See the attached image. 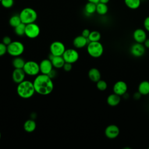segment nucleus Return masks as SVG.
<instances>
[{"label":"nucleus","instance_id":"8","mask_svg":"<svg viewBox=\"0 0 149 149\" xmlns=\"http://www.w3.org/2000/svg\"><path fill=\"white\" fill-rule=\"evenodd\" d=\"M65 49L64 44L59 41L52 42L49 47L50 54L54 56H62Z\"/></svg>","mask_w":149,"mask_h":149},{"label":"nucleus","instance_id":"43","mask_svg":"<svg viewBox=\"0 0 149 149\" xmlns=\"http://www.w3.org/2000/svg\"><path fill=\"white\" fill-rule=\"evenodd\" d=\"M148 148H149V147H148Z\"/></svg>","mask_w":149,"mask_h":149},{"label":"nucleus","instance_id":"38","mask_svg":"<svg viewBox=\"0 0 149 149\" xmlns=\"http://www.w3.org/2000/svg\"><path fill=\"white\" fill-rule=\"evenodd\" d=\"M88 2H90L95 4H97L98 2H100V0H87Z\"/></svg>","mask_w":149,"mask_h":149},{"label":"nucleus","instance_id":"20","mask_svg":"<svg viewBox=\"0 0 149 149\" xmlns=\"http://www.w3.org/2000/svg\"><path fill=\"white\" fill-rule=\"evenodd\" d=\"M36 122L33 119H28L24 123L23 128L24 130L28 133H31L34 132L36 129Z\"/></svg>","mask_w":149,"mask_h":149},{"label":"nucleus","instance_id":"14","mask_svg":"<svg viewBox=\"0 0 149 149\" xmlns=\"http://www.w3.org/2000/svg\"><path fill=\"white\" fill-rule=\"evenodd\" d=\"M26 74L23 69L15 68L12 74V80L15 83L19 84L25 79Z\"/></svg>","mask_w":149,"mask_h":149},{"label":"nucleus","instance_id":"25","mask_svg":"<svg viewBox=\"0 0 149 149\" xmlns=\"http://www.w3.org/2000/svg\"><path fill=\"white\" fill-rule=\"evenodd\" d=\"M96 5L97 4L95 3L88 2L84 6L85 12L88 15H92L94 13L96 12Z\"/></svg>","mask_w":149,"mask_h":149},{"label":"nucleus","instance_id":"19","mask_svg":"<svg viewBox=\"0 0 149 149\" xmlns=\"http://www.w3.org/2000/svg\"><path fill=\"white\" fill-rule=\"evenodd\" d=\"M88 76L91 81L96 83L101 79V73L98 69L93 68L89 70L88 72Z\"/></svg>","mask_w":149,"mask_h":149},{"label":"nucleus","instance_id":"13","mask_svg":"<svg viewBox=\"0 0 149 149\" xmlns=\"http://www.w3.org/2000/svg\"><path fill=\"white\" fill-rule=\"evenodd\" d=\"M40 70L42 74H48L53 69V65L49 59H44L42 60L40 64Z\"/></svg>","mask_w":149,"mask_h":149},{"label":"nucleus","instance_id":"41","mask_svg":"<svg viewBox=\"0 0 149 149\" xmlns=\"http://www.w3.org/2000/svg\"><path fill=\"white\" fill-rule=\"evenodd\" d=\"M141 1H143V0H141Z\"/></svg>","mask_w":149,"mask_h":149},{"label":"nucleus","instance_id":"23","mask_svg":"<svg viewBox=\"0 0 149 149\" xmlns=\"http://www.w3.org/2000/svg\"><path fill=\"white\" fill-rule=\"evenodd\" d=\"M108 11V7L107 4L98 2L96 5V12L100 15H105Z\"/></svg>","mask_w":149,"mask_h":149},{"label":"nucleus","instance_id":"12","mask_svg":"<svg viewBox=\"0 0 149 149\" xmlns=\"http://www.w3.org/2000/svg\"><path fill=\"white\" fill-rule=\"evenodd\" d=\"M127 90V85L126 82L122 80L116 81L113 86V91L114 93L122 96L126 93Z\"/></svg>","mask_w":149,"mask_h":149},{"label":"nucleus","instance_id":"36","mask_svg":"<svg viewBox=\"0 0 149 149\" xmlns=\"http://www.w3.org/2000/svg\"><path fill=\"white\" fill-rule=\"evenodd\" d=\"M144 45L146 48H149V38H147L145 41L144 42Z\"/></svg>","mask_w":149,"mask_h":149},{"label":"nucleus","instance_id":"7","mask_svg":"<svg viewBox=\"0 0 149 149\" xmlns=\"http://www.w3.org/2000/svg\"><path fill=\"white\" fill-rule=\"evenodd\" d=\"M40 28L35 22L26 24L24 35L28 38L31 39L36 38L40 35Z\"/></svg>","mask_w":149,"mask_h":149},{"label":"nucleus","instance_id":"6","mask_svg":"<svg viewBox=\"0 0 149 149\" xmlns=\"http://www.w3.org/2000/svg\"><path fill=\"white\" fill-rule=\"evenodd\" d=\"M23 69L27 75L31 76H36L40 72L39 64L34 61L26 62Z\"/></svg>","mask_w":149,"mask_h":149},{"label":"nucleus","instance_id":"9","mask_svg":"<svg viewBox=\"0 0 149 149\" xmlns=\"http://www.w3.org/2000/svg\"><path fill=\"white\" fill-rule=\"evenodd\" d=\"M63 58L65 62L70 63H74L77 61L79 58V54L78 52L73 48L66 49L64 53L62 55Z\"/></svg>","mask_w":149,"mask_h":149},{"label":"nucleus","instance_id":"1","mask_svg":"<svg viewBox=\"0 0 149 149\" xmlns=\"http://www.w3.org/2000/svg\"><path fill=\"white\" fill-rule=\"evenodd\" d=\"M36 93L41 95H47L52 93L54 85L52 79L48 74H40L36 76L33 81Z\"/></svg>","mask_w":149,"mask_h":149},{"label":"nucleus","instance_id":"10","mask_svg":"<svg viewBox=\"0 0 149 149\" xmlns=\"http://www.w3.org/2000/svg\"><path fill=\"white\" fill-rule=\"evenodd\" d=\"M130 51L133 56L139 58L144 54L146 51V47L141 43L136 42L131 46Z\"/></svg>","mask_w":149,"mask_h":149},{"label":"nucleus","instance_id":"34","mask_svg":"<svg viewBox=\"0 0 149 149\" xmlns=\"http://www.w3.org/2000/svg\"><path fill=\"white\" fill-rule=\"evenodd\" d=\"M143 26L145 30H147V31H149V16L146 17L144 19V22H143Z\"/></svg>","mask_w":149,"mask_h":149},{"label":"nucleus","instance_id":"32","mask_svg":"<svg viewBox=\"0 0 149 149\" xmlns=\"http://www.w3.org/2000/svg\"><path fill=\"white\" fill-rule=\"evenodd\" d=\"M63 70L66 72H69L72 70V63H68V62H65L63 68Z\"/></svg>","mask_w":149,"mask_h":149},{"label":"nucleus","instance_id":"37","mask_svg":"<svg viewBox=\"0 0 149 149\" xmlns=\"http://www.w3.org/2000/svg\"><path fill=\"white\" fill-rule=\"evenodd\" d=\"M141 95L140 94V93L138 91V92H137V93H136L134 94V95H133V97L135 98V99H139L140 98V96H141Z\"/></svg>","mask_w":149,"mask_h":149},{"label":"nucleus","instance_id":"16","mask_svg":"<svg viewBox=\"0 0 149 149\" xmlns=\"http://www.w3.org/2000/svg\"><path fill=\"white\" fill-rule=\"evenodd\" d=\"M89 42L90 41L87 38H86L83 36L80 35L74 38L73 44L74 47L76 48H82L87 45Z\"/></svg>","mask_w":149,"mask_h":149},{"label":"nucleus","instance_id":"18","mask_svg":"<svg viewBox=\"0 0 149 149\" xmlns=\"http://www.w3.org/2000/svg\"><path fill=\"white\" fill-rule=\"evenodd\" d=\"M120 96L113 93L108 96L107 102L111 107H115L120 103Z\"/></svg>","mask_w":149,"mask_h":149},{"label":"nucleus","instance_id":"2","mask_svg":"<svg viewBox=\"0 0 149 149\" xmlns=\"http://www.w3.org/2000/svg\"><path fill=\"white\" fill-rule=\"evenodd\" d=\"M16 91L18 95L24 99H28L33 96L36 93L33 82L24 80L17 84Z\"/></svg>","mask_w":149,"mask_h":149},{"label":"nucleus","instance_id":"28","mask_svg":"<svg viewBox=\"0 0 149 149\" xmlns=\"http://www.w3.org/2000/svg\"><path fill=\"white\" fill-rule=\"evenodd\" d=\"M25 29L26 24L23 23H21L18 26L14 28V31L16 34L19 36H22L25 34Z\"/></svg>","mask_w":149,"mask_h":149},{"label":"nucleus","instance_id":"33","mask_svg":"<svg viewBox=\"0 0 149 149\" xmlns=\"http://www.w3.org/2000/svg\"><path fill=\"white\" fill-rule=\"evenodd\" d=\"M12 40L11 38L9 36H5L2 38V42L7 46L9 44H10L12 42Z\"/></svg>","mask_w":149,"mask_h":149},{"label":"nucleus","instance_id":"40","mask_svg":"<svg viewBox=\"0 0 149 149\" xmlns=\"http://www.w3.org/2000/svg\"><path fill=\"white\" fill-rule=\"evenodd\" d=\"M1 133L0 132V140H1Z\"/></svg>","mask_w":149,"mask_h":149},{"label":"nucleus","instance_id":"39","mask_svg":"<svg viewBox=\"0 0 149 149\" xmlns=\"http://www.w3.org/2000/svg\"><path fill=\"white\" fill-rule=\"evenodd\" d=\"M109 0H100V2L105 3V4H107L109 2Z\"/></svg>","mask_w":149,"mask_h":149},{"label":"nucleus","instance_id":"30","mask_svg":"<svg viewBox=\"0 0 149 149\" xmlns=\"http://www.w3.org/2000/svg\"><path fill=\"white\" fill-rule=\"evenodd\" d=\"M0 2L5 8H10L13 6L14 0H1Z\"/></svg>","mask_w":149,"mask_h":149},{"label":"nucleus","instance_id":"26","mask_svg":"<svg viewBox=\"0 0 149 149\" xmlns=\"http://www.w3.org/2000/svg\"><path fill=\"white\" fill-rule=\"evenodd\" d=\"M9 23L10 26L15 27L22 23L19 15H15L12 16L9 20Z\"/></svg>","mask_w":149,"mask_h":149},{"label":"nucleus","instance_id":"31","mask_svg":"<svg viewBox=\"0 0 149 149\" xmlns=\"http://www.w3.org/2000/svg\"><path fill=\"white\" fill-rule=\"evenodd\" d=\"M7 52V45L2 42H0V56H3Z\"/></svg>","mask_w":149,"mask_h":149},{"label":"nucleus","instance_id":"3","mask_svg":"<svg viewBox=\"0 0 149 149\" xmlns=\"http://www.w3.org/2000/svg\"><path fill=\"white\" fill-rule=\"evenodd\" d=\"M19 16L22 22L25 24L34 23L37 19L36 11L34 9L29 7L23 9L19 13Z\"/></svg>","mask_w":149,"mask_h":149},{"label":"nucleus","instance_id":"24","mask_svg":"<svg viewBox=\"0 0 149 149\" xmlns=\"http://www.w3.org/2000/svg\"><path fill=\"white\" fill-rule=\"evenodd\" d=\"M25 63V61L20 56L15 57L12 61L13 66L16 69H23Z\"/></svg>","mask_w":149,"mask_h":149},{"label":"nucleus","instance_id":"17","mask_svg":"<svg viewBox=\"0 0 149 149\" xmlns=\"http://www.w3.org/2000/svg\"><path fill=\"white\" fill-rule=\"evenodd\" d=\"M53 65V67L56 69L62 68L65 61L62 56H54L50 54V58H49Z\"/></svg>","mask_w":149,"mask_h":149},{"label":"nucleus","instance_id":"22","mask_svg":"<svg viewBox=\"0 0 149 149\" xmlns=\"http://www.w3.org/2000/svg\"><path fill=\"white\" fill-rule=\"evenodd\" d=\"M141 0H124L126 6L130 9H137L141 5Z\"/></svg>","mask_w":149,"mask_h":149},{"label":"nucleus","instance_id":"5","mask_svg":"<svg viewBox=\"0 0 149 149\" xmlns=\"http://www.w3.org/2000/svg\"><path fill=\"white\" fill-rule=\"evenodd\" d=\"M24 51L23 44L19 41H14L7 46V52L13 57L20 56Z\"/></svg>","mask_w":149,"mask_h":149},{"label":"nucleus","instance_id":"35","mask_svg":"<svg viewBox=\"0 0 149 149\" xmlns=\"http://www.w3.org/2000/svg\"><path fill=\"white\" fill-rule=\"evenodd\" d=\"M90 31L88 29H84L82 31L81 36H83V37L88 38V36L90 35Z\"/></svg>","mask_w":149,"mask_h":149},{"label":"nucleus","instance_id":"42","mask_svg":"<svg viewBox=\"0 0 149 149\" xmlns=\"http://www.w3.org/2000/svg\"><path fill=\"white\" fill-rule=\"evenodd\" d=\"M1 0H0V2H1Z\"/></svg>","mask_w":149,"mask_h":149},{"label":"nucleus","instance_id":"21","mask_svg":"<svg viewBox=\"0 0 149 149\" xmlns=\"http://www.w3.org/2000/svg\"><path fill=\"white\" fill-rule=\"evenodd\" d=\"M138 91L141 95H148L149 94V81L144 80L140 82L138 86Z\"/></svg>","mask_w":149,"mask_h":149},{"label":"nucleus","instance_id":"4","mask_svg":"<svg viewBox=\"0 0 149 149\" xmlns=\"http://www.w3.org/2000/svg\"><path fill=\"white\" fill-rule=\"evenodd\" d=\"M87 51L90 56L97 58L102 55L104 47L99 41H90L87 44Z\"/></svg>","mask_w":149,"mask_h":149},{"label":"nucleus","instance_id":"29","mask_svg":"<svg viewBox=\"0 0 149 149\" xmlns=\"http://www.w3.org/2000/svg\"><path fill=\"white\" fill-rule=\"evenodd\" d=\"M96 87L98 90L100 91H104L107 88L108 85L105 81L100 79L97 82H96Z\"/></svg>","mask_w":149,"mask_h":149},{"label":"nucleus","instance_id":"15","mask_svg":"<svg viewBox=\"0 0 149 149\" xmlns=\"http://www.w3.org/2000/svg\"><path fill=\"white\" fill-rule=\"evenodd\" d=\"M133 37L136 42L143 44L147 39V34L144 30L142 29H137L133 33Z\"/></svg>","mask_w":149,"mask_h":149},{"label":"nucleus","instance_id":"11","mask_svg":"<svg viewBox=\"0 0 149 149\" xmlns=\"http://www.w3.org/2000/svg\"><path fill=\"white\" fill-rule=\"evenodd\" d=\"M120 130L118 126L116 125H109L105 129V136L110 139H113L117 137L119 134Z\"/></svg>","mask_w":149,"mask_h":149},{"label":"nucleus","instance_id":"27","mask_svg":"<svg viewBox=\"0 0 149 149\" xmlns=\"http://www.w3.org/2000/svg\"><path fill=\"white\" fill-rule=\"evenodd\" d=\"M101 34L99 31L94 30L90 31V35L88 37L89 41H99L101 39Z\"/></svg>","mask_w":149,"mask_h":149}]
</instances>
